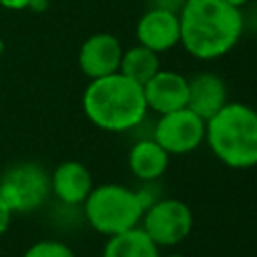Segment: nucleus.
Returning a JSON list of instances; mask_svg holds the SVG:
<instances>
[{
	"mask_svg": "<svg viewBox=\"0 0 257 257\" xmlns=\"http://www.w3.org/2000/svg\"><path fill=\"white\" fill-rule=\"evenodd\" d=\"M179 44L199 60L225 56L243 34L241 8L225 0H185L179 10Z\"/></svg>",
	"mask_w": 257,
	"mask_h": 257,
	"instance_id": "nucleus-1",
	"label": "nucleus"
},
{
	"mask_svg": "<svg viewBox=\"0 0 257 257\" xmlns=\"http://www.w3.org/2000/svg\"><path fill=\"white\" fill-rule=\"evenodd\" d=\"M86 118L108 133H124L141 124L147 116L143 86L120 72L92 78L82 94Z\"/></svg>",
	"mask_w": 257,
	"mask_h": 257,
	"instance_id": "nucleus-2",
	"label": "nucleus"
},
{
	"mask_svg": "<svg viewBox=\"0 0 257 257\" xmlns=\"http://www.w3.org/2000/svg\"><path fill=\"white\" fill-rule=\"evenodd\" d=\"M211 153L231 169L257 165V110L243 102H227L205 124Z\"/></svg>",
	"mask_w": 257,
	"mask_h": 257,
	"instance_id": "nucleus-3",
	"label": "nucleus"
},
{
	"mask_svg": "<svg viewBox=\"0 0 257 257\" xmlns=\"http://www.w3.org/2000/svg\"><path fill=\"white\" fill-rule=\"evenodd\" d=\"M151 203L153 201H149L141 191H133L118 183H104L92 187L82 205L90 227L106 237H112L139 227L143 213Z\"/></svg>",
	"mask_w": 257,
	"mask_h": 257,
	"instance_id": "nucleus-4",
	"label": "nucleus"
},
{
	"mask_svg": "<svg viewBox=\"0 0 257 257\" xmlns=\"http://www.w3.org/2000/svg\"><path fill=\"white\" fill-rule=\"evenodd\" d=\"M195 219L191 207L181 199H157L153 201L141 219V229L161 249L173 247L185 241L193 231Z\"/></svg>",
	"mask_w": 257,
	"mask_h": 257,
	"instance_id": "nucleus-5",
	"label": "nucleus"
},
{
	"mask_svg": "<svg viewBox=\"0 0 257 257\" xmlns=\"http://www.w3.org/2000/svg\"><path fill=\"white\" fill-rule=\"evenodd\" d=\"M50 195V177L36 163H20L0 179V199L12 213H30Z\"/></svg>",
	"mask_w": 257,
	"mask_h": 257,
	"instance_id": "nucleus-6",
	"label": "nucleus"
},
{
	"mask_svg": "<svg viewBox=\"0 0 257 257\" xmlns=\"http://www.w3.org/2000/svg\"><path fill=\"white\" fill-rule=\"evenodd\" d=\"M205 124L207 122L201 116L185 106L167 114H159V120L153 128V139L169 155H187L205 141Z\"/></svg>",
	"mask_w": 257,
	"mask_h": 257,
	"instance_id": "nucleus-7",
	"label": "nucleus"
},
{
	"mask_svg": "<svg viewBox=\"0 0 257 257\" xmlns=\"http://www.w3.org/2000/svg\"><path fill=\"white\" fill-rule=\"evenodd\" d=\"M137 42L155 50L165 52L181 42V24L179 12L165 8H147L137 20Z\"/></svg>",
	"mask_w": 257,
	"mask_h": 257,
	"instance_id": "nucleus-8",
	"label": "nucleus"
},
{
	"mask_svg": "<svg viewBox=\"0 0 257 257\" xmlns=\"http://www.w3.org/2000/svg\"><path fill=\"white\" fill-rule=\"evenodd\" d=\"M120 58V40L110 32H96L88 36L78 50V66L90 80L118 72Z\"/></svg>",
	"mask_w": 257,
	"mask_h": 257,
	"instance_id": "nucleus-9",
	"label": "nucleus"
},
{
	"mask_svg": "<svg viewBox=\"0 0 257 257\" xmlns=\"http://www.w3.org/2000/svg\"><path fill=\"white\" fill-rule=\"evenodd\" d=\"M143 94L149 110L167 114L187 106L189 78L175 70H159L153 78L143 84Z\"/></svg>",
	"mask_w": 257,
	"mask_h": 257,
	"instance_id": "nucleus-10",
	"label": "nucleus"
},
{
	"mask_svg": "<svg viewBox=\"0 0 257 257\" xmlns=\"http://www.w3.org/2000/svg\"><path fill=\"white\" fill-rule=\"evenodd\" d=\"M227 84L215 72H199L189 78L187 108L201 116L205 122L227 104Z\"/></svg>",
	"mask_w": 257,
	"mask_h": 257,
	"instance_id": "nucleus-11",
	"label": "nucleus"
},
{
	"mask_svg": "<svg viewBox=\"0 0 257 257\" xmlns=\"http://www.w3.org/2000/svg\"><path fill=\"white\" fill-rule=\"evenodd\" d=\"M92 187L90 171L78 161H64L50 175V191L64 205H82Z\"/></svg>",
	"mask_w": 257,
	"mask_h": 257,
	"instance_id": "nucleus-12",
	"label": "nucleus"
},
{
	"mask_svg": "<svg viewBox=\"0 0 257 257\" xmlns=\"http://www.w3.org/2000/svg\"><path fill=\"white\" fill-rule=\"evenodd\" d=\"M169 153L151 137L141 139L128 149V169L141 181L159 179L169 167Z\"/></svg>",
	"mask_w": 257,
	"mask_h": 257,
	"instance_id": "nucleus-13",
	"label": "nucleus"
},
{
	"mask_svg": "<svg viewBox=\"0 0 257 257\" xmlns=\"http://www.w3.org/2000/svg\"><path fill=\"white\" fill-rule=\"evenodd\" d=\"M102 257H161V251L141 227H135L108 237Z\"/></svg>",
	"mask_w": 257,
	"mask_h": 257,
	"instance_id": "nucleus-14",
	"label": "nucleus"
},
{
	"mask_svg": "<svg viewBox=\"0 0 257 257\" xmlns=\"http://www.w3.org/2000/svg\"><path fill=\"white\" fill-rule=\"evenodd\" d=\"M159 70H161L159 52H155V50H151L143 44H137V46H131V48L122 50L118 72L124 74L126 78H131L133 82L143 86Z\"/></svg>",
	"mask_w": 257,
	"mask_h": 257,
	"instance_id": "nucleus-15",
	"label": "nucleus"
},
{
	"mask_svg": "<svg viewBox=\"0 0 257 257\" xmlns=\"http://www.w3.org/2000/svg\"><path fill=\"white\" fill-rule=\"evenodd\" d=\"M24 257H76L72 249L60 241H38L30 245Z\"/></svg>",
	"mask_w": 257,
	"mask_h": 257,
	"instance_id": "nucleus-16",
	"label": "nucleus"
},
{
	"mask_svg": "<svg viewBox=\"0 0 257 257\" xmlns=\"http://www.w3.org/2000/svg\"><path fill=\"white\" fill-rule=\"evenodd\" d=\"M149 2H151V6H149V8H165V10L179 12L185 0H149Z\"/></svg>",
	"mask_w": 257,
	"mask_h": 257,
	"instance_id": "nucleus-17",
	"label": "nucleus"
},
{
	"mask_svg": "<svg viewBox=\"0 0 257 257\" xmlns=\"http://www.w3.org/2000/svg\"><path fill=\"white\" fill-rule=\"evenodd\" d=\"M10 217H12V211L8 209V205L0 199V237L6 233L8 225H10Z\"/></svg>",
	"mask_w": 257,
	"mask_h": 257,
	"instance_id": "nucleus-18",
	"label": "nucleus"
},
{
	"mask_svg": "<svg viewBox=\"0 0 257 257\" xmlns=\"http://www.w3.org/2000/svg\"><path fill=\"white\" fill-rule=\"evenodd\" d=\"M28 2L30 0H0V4L10 10H24V8H28Z\"/></svg>",
	"mask_w": 257,
	"mask_h": 257,
	"instance_id": "nucleus-19",
	"label": "nucleus"
},
{
	"mask_svg": "<svg viewBox=\"0 0 257 257\" xmlns=\"http://www.w3.org/2000/svg\"><path fill=\"white\" fill-rule=\"evenodd\" d=\"M28 8H32V10H44L46 8V0H30L28 2Z\"/></svg>",
	"mask_w": 257,
	"mask_h": 257,
	"instance_id": "nucleus-20",
	"label": "nucleus"
},
{
	"mask_svg": "<svg viewBox=\"0 0 257 257\" xmlns=\"http://www.w3.org/2000/svg\"><path fill=\"white\" fill-rule=\"evenodd\" d=\"M225 2H229V4H233V6H237V8H241V6L247 4L249 0H225Z\"/></svg>",
	"mask_w": 257,
	"mask_h": 257,
	"instance_id": "nucleus-21",
	"label": "nucleus"
},
{
	"mask_svg": "<svg viewBox=\"0 0 257 257\" xmlns=\"http://www.w3.org/2000/svg\"><path fill=\"white\" fill-rule=\"evenodd\" d=\"M161 257H187L183 253H167V255H161Z\"/></svg>",
	"mask_w": 257,
	"mask_h": 257,
	"instance_id": "nucleus-22",
	"label": "nucleus"
},
{
	"mask_svg": "<svg viewBox=\"0 0 257 257\" xmlns=\"http://www.w3.org/2000/svg\"><path fill=\"white\" fill-rule=\"evenodd\" d=\"M2 52H4V40L0 38V56H2Z\"/></svg>",
	"mask_w": 257,
	"mask_h": 257,
	"instance_id": "nucleus-23",
	"label": "nucleus"
}]
</instances>
